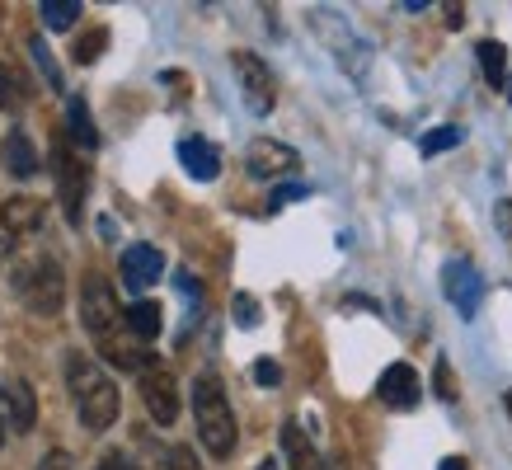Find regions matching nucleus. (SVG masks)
Returning <instances> with one entry per match:
<instances>
[{
  "label": "nucleus",
  "mask_w": 512,
  "mask_h": 470,
  "mask_svg": "<svg viewBox=\"0 0 512 470\" xmlns=\"http://www.w3.org/2000/svg\"><path fill=\"white\" fill-rule=\"evenodd\" d=\"M0 442H5V405H0Z\"/></svg>",
  "instance_id": "nucleus-35"
},
{
  "label": "nucleus",
  "mask_w": 512,
  "mask_h": 470,
  "mask_svg": "<svg viewBox=\"0 0 512 470\" xmlns=\"http://www.w3.org/2000/svg\"><path fill=\"white\" fill-rule=\"evenodd\" d=\"M38 15H43L47 29H71L80 15V0H43L38 5Z\"/></svg>",
  "instance_id": "nucleus-21"
},
{
  "label": "nucleus",
  "mask_w": 512,
  "mask_h": 470,
  "mask_svg": "<svg viewBox=\"0 0 512 470\" xmlns=\"http://www.w3.org/2000/svg\"><path fill=\"white\" fill-rule=\"evenodd\" d=\"M442 292H447V301L456 306V315H475L484 301V278L475 273V264L470 259H451L447 268H442Z\"/></svg>",
  "instance_id": "nucleus-9"
},
{
  "label": "nucleus",
  "mask_w": 512,
  "mask_h": 470,
  "mask_svg": "<svg viewBox=\"0 0 512 470\" xmlns=\"http://www.w3.org/2000/svg\"><path fill=\"white\" fill-rule=\"evenodd\" d=\"M52 179H57V198H62L66 221L80 226V207H85V193H90V174H85L80 156L66 146V141L52 146Z\"/></svg>",
  "instance_id": "nucleus-7"
},
{
  "label": "nucleus",
  "mask_w": 512,
  "mask_h": 470,
  "mask_svg": "<svg viewBox=\"0 0 512 470\" xmlns=\"http://www.w3.org/2000/svg\"><path fill=\"white\" fill-rule=\"evenodd\" d=\"M0 160H5V170L15 174V179H33V174H38V151H33V141L24 137V127H10V132H5Z\"/></svg>",
  "instance_id": "nucleus-14"
},
{
  "label": "nucleus",
  "mask_w": 512,
  "mask_h": 470,
  "mask_svg": "<svg viewBox=\"0 0 512 470\" xmlns=\"http://www.w3.org/2000/svg\"><path fill=\"white\" fill-rule=\"evenodd\" d=\"M38 226H43V203H38V198H29V193L5 198V207H0V259H5V254L15 259L33 235H38Z\"/></svg>",
  "instance_id": "nucleus-6"
},
{
  "label": "nucleus",
  "mask_w": 512,
  "mask_h": 470,
  "mask_svg": "<svg viewBox=\"0 0 512 470\" xmlns=\"http://www.w3.org/2000/svg\"><path fill=\"white\" fill-rule=\"evenodd\" d=\"M231 66L235 76H240V99H245V109L254 113V118H268L273 113V104H278V85H273V71H268V62L259 57V52H231Z\"/></svg>",
  "instance_id": "nucleus-5"
},
{
  "label": "nucleus",
  "mask_w": 512,
  "mask_h": 470,
  "mask_svg": "<svg viewBox=\"0 0 512 470\" xmlns=\"http://www.w3.org/2000/svg\"><path fill=\"white\" fill-rule=\"evenodd\" d=\"M245 165L254 179H278V174H292L296 165H301V156H296L292 146H282V141L259 137V141H249Z\"/></svg>",
  "instance_id": "nucleus-10"
},
{
  "label": "nucleus",
  "mask_w": 512,
  "mask_h": 470,
  "mask_svg": "<svg viewBox=\"0 0 512 470\" xmlns=\"http://www.w3.org/2000/svg\"><path fill=\"white\" fill-rule=\"evenodd\" d=\"M80 320L90 329L94 348L109 362H118L127 372H146V367H151V358L141 353V339L127 329V311H118L113 287L104 278H94V273L85 278V287H80Z\"/></svg>",
  "instance_id": "nucleus-1"
},
{
  "label": "nucleus",
  "mask_w": 512,
  "mask_h": 470,
  "mask_svg": "<svg viewBox=\"0 0 512 470\" xmlns=\"http://www.w3.org/2000/svg\"><path fill=\"white\" fill-rule=\"evenodd\" d=\"M494 221H498V231L512 235V198H503V203L494 207Z\"/></svg>",
  "instance_id": "nucleus-30"
},
{
  "label": "nucleus",
  "mask_w": 512,
  "mask_h": 470,
  "mask_svg": "<svg viewBox=\"0 0 512 470\" xmlns=\"http://www.w3.org/2000/svg\"><path fill=\"white\" fill-rule=\"evenodd\" d=\"M193 419H198V438L202 447L226 461L235 452V414H231V400L221 391V381L212 372H202L193 381Z\"/></svg>",
  "instance_id": "nucleus-3"
},
{
  "label": "nucleus",
  "mask_w": 512,
  "mask_h": 470,
  "mask_svg": "<svg viewBox=\"0 0 512 470\" xmlns=\"http://www.w3.org/2000/svg\"><path fill=\"white\" fill-rule=\"evenodd\" d=\"M99 470H132V466H127V461H123V456H118V452H113V456H104V461H99Z\"/></svg>",
  "instance_id": "nucleus-32"
},
{
  "label": "nucleus",
  "mask_w": 512,
  "mask_h": 470,
  "mask_svg": "<svg viewBox=\"0 0 512 470\" xmlns=\"http://www.w3.org/2000/svg\"><path fill=\"white\" fill-rule=\"evenodd\" d=\"M127 329L137 334L141 344H151L160 329H165V311H160L156 301H132V306H127Z\"/></svg>",
  "instance_id": "nucleus-16"
},
{
  "label": "nucleus",
  "mask_w": 512,
  "mask_h": 470,
  "mask_svg": "<svg viewBox=\"0 0 512 470\" xmlns=\"http://www.w3.org/2000/svg\"><path fill=\"white\" fill-rule=\"evenodd\" d=\"M437 470H466V461H461V456H447V461H442Z\"/></svg>",
  "instance_id": "nucleus-33"
},
{
  "label": "nucleus",
  "mask_w": 512,
  "mask_h": 470,
  "mask_svg": "<svg viewBox=\"0 0 512 470\" xmlns=\"http://www.w3.org/2000/svg\"><path fill=\"white\" fill-rule=\"evenodd\" d=\"M259 470H278V461H273V456H268V461H259Z\"/></svg>",
  "instance_id": "nucleus-34"
},
{
  "label": "nucleus",
  "mask_w": 512,
  "mask_h": 470,
  "mask_svg": "<svg viewBox=\"0 0 512 470\" xmlns=\"http://www.w3.org/2000/svg\"><path fill=\"white\" fill-rule=\"evenodd\" d=\"M33 99V90H29V80L19 76L10 62H0V109L5 113H24V104Z\"/></svg>",
  "instance_id": "nucleus-17"
},
{
  "label": "nucleus",
  "mask_w": 512,
  "mask_h": 470,
  "mask_svg": "<svg viewBox=\"0 0 512 470\" xmlns=\"http://www.w3.org/2000/svg\"><path fill=\"white\" fill-rule=\"evenodd\" d=\"M282 452H287V470H325L311 438L301 433V423H282Z\"/></svg>",
  "instance_id": "nucleus-15"
},
{
  "label": "nucleus",
  "mask_w": 512,
  "mask_h": 470,
  "mask_svg": "<svg viewBox=\"0 0 512 470\" xmlns=\"http://www.w3.org/2000/svg\"><path fill=\"white\" fill-rule=\"evenodd\" d=\"M508 99H512V80H508Z\"/></svg>",
  "instance_id": "nucleus-37"
},
{
  "label": "nucleus",
  "mask_w": 512,
  "mask_h": 470,
  "mask_svg": "<svg viewBox=\"0 0 512 470\" xmlns=\"http://www.w3.org/2000/svg\"><path fill=\"white\" fill-rule=\"evenodd\" d=\"M437 395H442V400H456V381H451L447 358H437Z\"/></svg>",
  "instance_id": "nucleus-27"
},
{
  "label": "nucleus",
  "mask_w": 512,
  "mask_h": 470,
  "mask_svg": "<svg viewBox=\"0 0 512 470\" xmlns=\"http://www.w3.org/2000/svg\"><path fill=\"white\" fill-rule=\"evenodd\" d=\"M66 386H71V405H76L80 423L90 428V433H104L118 423V386L109 381V372L99 367L94 358L85 353H66Z\"/></svg>",
  "instance_id": "nucleus-2"
},
{
  "label": "nucleus",
  "mask_w": 512,
  "mask_h": 470,
  "mask_svg": "<svg viewBox=\"0 0 512 470\" xmlns=\"http://www.w3.org/2000/svg\"><path fill=\"white\" fill-rule=\"evenodd\" d=\"M311 188L306 184H282V188H273V198H268V207H287V203H301Z\"/></svg>",
  "instance_id": "nucleus-26"
},
{
  "label": "nucleus",
  "mask_w": 512,
  "mask_h": 470,
  "mask_svg": "<svg viewBox=\"0 0 512 470\" xmlns=\"http://www.w3.org/2000/svg\"><path fill=\"white\" fill-rule=\"evenodd\" d=\"M66 123H71V137H76L85 151L99 146V132H94V118H90V104H85V99H66Z\"/></svg>",
  "instance_id": "nucleus-19"
},
{
  "label": "nucleus",
  "mask_w": 512,
  "mask_h": 470,
  "mask_svg": "<svg viewBox=\"0 0 512 470\" xmlns=\"http://www.w3.org/2000/svg\"><path fill=\"white\" fill-rule=\"evenodd\" d=\"M376 395H381V405H390V409H414L419 405V395H423V381L409 362H390L386 372H381Z\"/></svg>",
  "instance_id": "nucleus-11"
},
{
  "label": "nucleus",
  "mask_w": 512,
  "mask_h": 470,
  "mask_svg": "<svg viewBox=\"0 0 512 470\" xmlns=\"http://www.w3.org/2000/svg\"><path fill=\"white\" fill-rule=\"evenodd\" d=\"M29 52H33V62L43 66L47 85H52V90H62V71H57V62H52V52H47V43H43V38H33V43H29Z\"/></svg>",
  "instance_id": "nucleus-24"
},
{
  "label": "nucleus",
  "mask_w": 512,
  "mask_h": 470,
  "mask_svg": "<svg viewBox=\"0 0 512 470\" xmlns=\"http://www.w3.org/2000/svg\"><path fill=\"white\" fill-rule=\"evenodd\" d=\"M254 381H259V386H278V381H282V367H278V362H254Z\"/></svg>",
  "instance_id": "nucleus-28"
},
{
  "label": "nucleus",
  "mask_w": 512,
  "mask_h": 470,
  "mask_svg": "<svg viewBox=\"0 0 512 470\" xmlns=\"http://www.w3.org/2000/svg\"><path fill=\"white\" fill-rule=\"evenodd\" d=\"M461 137H466V132H461L456 123L433 127V132L419 141V151H423V156H442V151H451V146H461Z\"/></svg>",
  "instance_id": "nucleus-22"
},
{
  "label": "nucleus",
  "mask_w": 512,
  "mask_h": 470,
  "mask_svg": "<svg viewBox=\"0 0 512 470\" xmlns=\"http://www.w3.org/2000/svg\"><path fill=\"white\" fill-rule=\"evenodd\" d=\"M141 400H146V414H151L160 428H170V423L179 419V386H174L170 367L151 362V367L141 372Z\"/></svg>",
  "instance_id": "nucleus-8"
},
{
  "label": "nucleus",
  "mask_w": 512,
  "mask_h": 470,
  "mask_svg": "<svg viewBox=\"0 0 512 470\" xmlns=\"http://www.w3.org/2000/svg\"><path fill=\"white\" fill-rule=\"evenodd\" d=\"M160 273H165V254H160L156 245H127L123 250V287L127 292H146Z\"/></svg>",
  "instance_id": "nucleus-12"
},
{
  "label": "nucleus",
  "mask_w": 512,
  "mask_h": 470,
  "mask_svg": "<svg viewBox=\"0 0 512 470\" xmlns=\"http://www.w3.org/2000/svg\"><path fill=\"white\" fill-rule=\"evenodd\" d=\"M10 278H15L19 301L33 315H57L66 306V278L62 264L52 254H29V259H10Z\"/></svg>",
  "instance_id": "nucleus-4"
},
{
  "label": "nucleus",
  "mask_w": 512,
  "mask_h": 470,
  "mask_svg": "<svg viewBox=\"0 0 512 470\" xmlns=\"http://www.w3.org/2000/svg\"><path fill=\"white\" fill-rule=\"evenodd\" d=\"M104 43H109V29H90V33H85V38L76 43V52H71V57H76L80 66H90V62H99Z\"/></svg>",
  "instance_id": "nucleus-23"
},
{
  "label": "nucleus",
  "mask_w": 512,
  "mask_h": 470,
  "mask_svg": "<svg viewBox=\"0 0 512 470\" xmlns=\"http://www.w3.org/2000/svg\"><path fill=\"white\" fill-rule=\"evenodd\" d=\"M235 325H240V329L259 325V301L249 297V292H240V297H235Z\"/></svg>",
  "instance_id": "nucleus-25"
},
{
  "label": "nucleus",
  "mask_w": 512,
  "mask_h": 470,
  "mask_svg": "<svg viewBox=\"0 0 512 470\" xmlns=\"http://www.w3.org/2000/svg\"><path fill=\"white\" fill-rule=\"evenodd\" d=\"M38 470H71V456H66V452H47L43 461H38Z\"/></svg>",
  "instance_id": "nucleus-31"
},
{
  "label": "nucleus",
  "mask_w": 512,
  "mask_h": 470,
  "mask_svg": "<svg viewBox=\"0 0 512 470\" xmlns=\"http://www.w3.org/2000/svg\"><path fill=\"white\" fill-rule=\"evenodd\" d=\"M165 470H198V461H193V452H188V447H174L170 466H165Z\"/></svg>",
  "instance_id": "nucleus-29"
},
{
  "label": "nucleus",
  "mask_w": 512,
  "mask_h": 470,
  "mask_svg": "<svg viewBox=\"0 0 512 470\" xmlns=\"http://www.w3.org/2000/svg\"><path fill=\"white\" fill-rule=\"evenodd\" d=\"M179 165L188 170V179L212 184V179L221 174V151L207 137H184V141H179Z\"/></svg>",
  "instance_id": "nucleus-13"
},
{
  "label": "nucleus",
  "mask_w": 512,
  "mask_h": 470,
  "mask_svg": "<svg viewBox=\"0 0 512 470\" xmlns=\"http://www.w3.org/2000/svg\"><path fill=\"white\" fill-rule=\"evenodd\" d=\"M480 66H484V80L494 85V90H503L508 85V52H503V43H494V38H484L480 47Z\"/></svg>",
  "instance_id": "nucleus-18"
},
{
  "label": "nucleus",
  "mask_w": 512,
  "mask_h": 470,
  "mask_svg": "<svg viewBox=\"0 0 512 470\" xmlns=\"http://www.w3.org/2000/svg\"><path fill=\"white\" fill-rule=\"evenodd\" d=\"M10 409H15V414H10V428H15V433H29L33 428V391H29V381H15V386H10Z\"/></svg>",
  "instance_id": "nucleus-20"
},
{
  "label": "nucleus",
  "mask_w": 512,
  "mask_h": 470,
  "mask_svg": "<svg viewBox=\"0 0 512 470\" xmlns=\"http://www.w3.org/2000/svg\"><path fill=\"white\" fill-rule=\"evenodd\" d=\"M508 414H512V391H508Z\"/></svg>",
  "instance_id": "nucleus-36"
}]
</instances>
